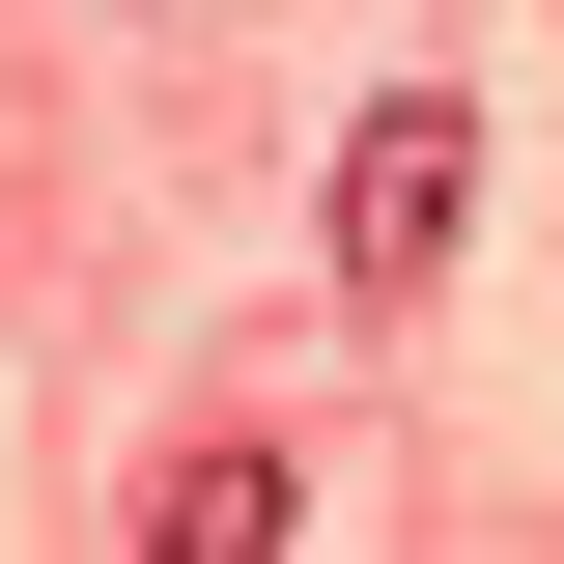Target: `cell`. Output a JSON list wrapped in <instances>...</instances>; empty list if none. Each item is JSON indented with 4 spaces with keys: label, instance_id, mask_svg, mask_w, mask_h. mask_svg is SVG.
Returning a JSON list of instances; mask_svg holds the SVG:
<instances>
[{
    "label": "cell",
    "instance_id": "obj_1",
    "mask_svg": "<svg viewBox=\"0 0 564 564\" xmlns=\"http://www.w3.org/2000/svg\"><path fill=\"white\" fill-rule=\"evenodd\" d=\"M452 226H480V113H452V85H395V113L339 141V282L395 311V282H452Z\"/></svg>",
    "mask_w": 564,
    "mask_h": 564
},
{
    "label": "cell",
    "instance_id": "obj_2",
    "mask_svg": "<svg viewBox=\"0 0 564 564\" xmlns=\"http://www.w3.org/2000/svg\"><path fill=\"white\" fill-rule=\"evenodd\" d=\"M141 536H170V564H282V536H311V452H170Z\"/></svg>",
    "mask_w": 564,
    "mask_h": 564
}]
</instances>
